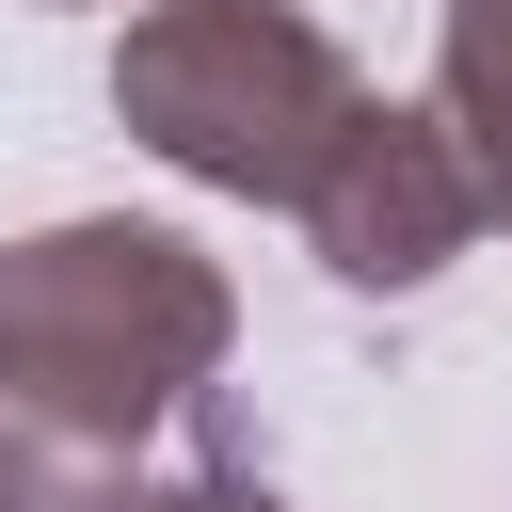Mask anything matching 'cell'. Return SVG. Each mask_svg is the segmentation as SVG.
Returning <instances> with one entry per match:
<instances>
[{
	"mask_svg": "<svg viewBox=\"0 0 512 512\" xmlns=\"http://www.w3.org/2000/svg\"><path fill=\"white\" fill-rule=\"evenodd\" d=\"M432 112L464 128V160H480V208L512 224V0H448V48H432Z\"/></svg>",
	"mask_w": 512,
	"mask_h": 512,
	"instance_id": "obj_4",
	"label": "cell"
},
{
	"mask_svg": "<svg viewBox=\"0 0 512 512\" xmlns=\"http://www.w3.org/2000/svg\"><path fill=\"white\" fill-rule=\"evenodd\" d=\"M352 112H368V80L304 0H144L112 48V128L144 160H176L192 192L304 208V176L336 160Z\"/></svg>",
	"mask_w": 512,
	"mask_h": 512,
	"instance_id": "obj_2",
	"label": "cell"
},
{
	"mask_svg": "<svg viewBox=\"0 0 512 512\" xmlns=\"http://www.w3.org/2000/svg\"><path fill=\"white\" fill-rule=\"evenodd\" d=\"M48 16H64V0H48Z\"/></svg>",
	"mask_w": 512,
	"mask_h": 512,
	"instance_id": "obj_7",
	"label": "cell"
},
{
	"mask_svg": "<svg viewBox=\"0 0 512 512\" xmlns=\"http://www.w3.org/2000/svg\"><path fill=\"white\" fill-rule=\"evenodd\" d=\"M224 336H240V288L176 224L80 208V224L0 240V432L32 448V496L96 512L144 432L208 416Z\"/></svg>",
	"mask_w": 512,
	"mask_h": 512,
	"instance_id": "obj_1",
	"label": "cell"
},
{
	"mask_svg": "<svg viewBox=\"0 0 512 512\" xmlns=\"http://www.w3.org/2000/svg\"><path fill=\"white\" fill-rule=\"evenodd\" d=\"M0 512H48V496H32V448H16V432H0Z\"/></svg>",
	"mask_w": 512,
	"mask_h": 512,
	"instance_id": "obj_6",
	"label": "cell"
},
{
	"mask_svg": "<svg viewBox=\"0 0 512 512\" xmlns=\"http://www.w3.org/2000/svg\"><path fill=\"white\" fill-rule=\"evenodd\" d=\"M480 224H496V208H480L464 128H448V112H400V96H368V112L336 128V160L304 176V240H320V272L368 288V304L432 288Z\"/></svg>",
	"mask_w": 512,
	"mask_h": 512,
	"instance_id": "obj_3",
	"label": "cell"
},
{
	"mask_svg": "<svg viewBox=\"0 0 512 512\" xmlns=\"http://www.w3.org/2000/svg\"><path fill=\"white\" fill-rule=\"evenodd\" d=\"M96 512H288V496H272V464H240L224 416H208V464H176V480H112Z\"/></svg>",
	"mask_w": 512,
	"mask_h": 512,
	"instance_id": "obj_5",
	"label": "cell"
}]
</instances>
